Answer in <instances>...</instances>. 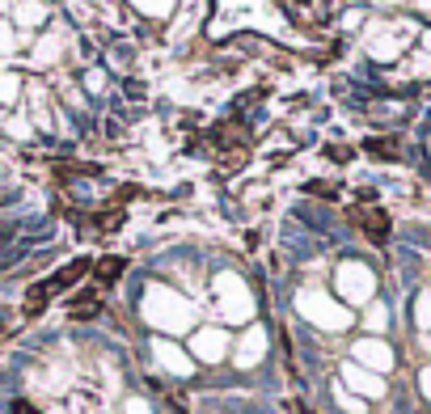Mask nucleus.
Returning a JSON list of instances; mask_svg holds the SVG:
<instances>
[{
  "instance_id": "1",
  "label": "nucleus",
  "mask_w": 431,
  "mask_h": 414,
  "mask_svg": "<svg viewBox=\"0 0 431 414\" xmlns=\"http://www.w3.org/2000/svg\"><path fill=\"white\" fill-rule=\"evenodd\" d=\"M356 220H360V229L368 233V241H377V245H385L389 241V216L385 212H356Z\"/></svg>"
},
{
  "instance_id": "2",
  "label": "nucleus",
  "mask_w": 431,
  "mask_h": 414,
  "mask_svg": "<svg viewBox=\"0 0 431 414\" xmlns=\"http://www.w3.org/2000/svg\"><path fill=\"white\" fill-rule=\"evenodd\" d=\"M97 309H102V292H93V288L68 300V317H72V322H89V317H97Z\"/></svg>"
},
{
  "instance_id": "3",
  "label": "nucleus",
  "mask_w": 431,
  "mask_h": 414,
  "mask_svg": "<svg viewBox=\"0 0 431 414\" xmlns=\"http://www.w3.org/2000/svg\"><path fill=\"white\" fill-rule=\"evenodd\" d=\"M123 271H127L123 258H102V262H93V279H97V288H114V284L123 279Z\"/></svg>"
},
{
  "instance_id": "6",
  "label": "nucleus",
  "mask_w": 431,
  "mask_h": 414,
  "mask_svg": "<svg viewBox=\"0 0 431 414\" xmlns=\"http://www.w3.org/2000/svg\"><path fill=\"white\" fill-rule=\"evenodd\" d=\"M394 148H398L394 140H368V152H372V157H398Z\"/></svg>"
},
{
  "instance_id": "5",
  "label": "nucleus",
  "mask_w": 431,
  "mask_h": 414,
  "mask_svg": "<svg viewBox=\"0 0 431 414\" xmlns=\"http://www.w3.org/2000/svg\"><path fill=\"white\" fill-rule=\"evenodd\" d=\"M51 296H55V288H51V279H47V284H34V288L25 292V313H30V317H34V313H42Z\"/></svg>"
},
{
  "instance_id": "7",
  "label": "nucleus",
  "mask_w": 431,
  "mask_h": 414,
  "mask_svg": "<svg viewBox=\"0 0 431 414\" xmlns=\"http://www.w3.org/2000/svg\"><path fill=\"white\" fill-rule=\"evenodd\" d=\"M8 414H42V410H38L34 402H25V398H17V402L8 406Z\"/></svg>"
},
{
  "instance_id": "4",
  "label": "nucleus",
  "mask_w": 431,
  "mask_h": 414,
  "mask_svg": "<svg viewBox=\"0 0 431 414\" xmlns=\"http://www.w3.org/2000/svg\"><path fill=\"white\" fill-rule=\"evenodd\" d=\"M85 271H93V262H89V258H76L72 267H63V271L51 279V288H55V292H63V288H76V284L85 279Z\"/></svg>"
}]
</instances>
